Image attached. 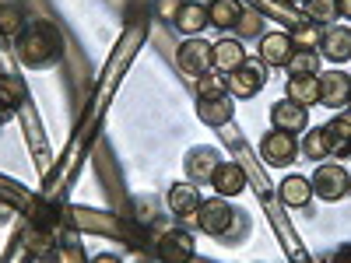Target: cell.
Returning <instances> with one entry per match:
<instances>
[{
	"mask_svg": "<svg viewBox=\"0 0 351 263\" xmlns=\"http://www.w3.org/2000/svg\"><path fill=\"white\" fill-rule=\"evenodd\" d=\"M56 56H60V39L53 28L43 21L25 25V32L18 36V60L25 67H49Z\"/></svg>",
	"mask_w": 351,
	"mask_h": 263,
	"instance_id": "6da1fadb",
	"label": "cell"
},
{
	"mask_svg": "<svg viewBox=\"0 0 351 263\" xmlns=\"http://www.w3.org/2000/svg\"><path fill=\"white\" fill-rule=\"evenodd\" d=\"M232 208H228V200L225 197H211V200H200V208H197V214H193V221H197V228L204 231V236H215V239H221L225 231L232 228Z\"/></svg>",
	"mask_w": 351,
	"mask_h": 263,
	"instance_id": "7a4b0ae2",
	"label": "cell"
},
{
	"mask_svg": "<svg viewBox=\"0 0 351 263\" xmlns=\"http://www.w3.org/2000/svg\"><path fill=\"white\" fill-rule=\"evenodd\" d=\"M348 179H351V172L337 162H324V165H316L313 172V197L319 200H341L348 193Z\"/></svg>",
	"mask_w": 351,
	"mask_h": 263,
	"instance_id": "3957f363",
	"label": "cell"
},
{
	"mask_svg": "<svg viewBox=\"0 0 351 263\" xmlns=\"http://www.w3.org/2000/svg\"><path fill=\"white\" fill-rule=\"evenodd\" d=\"M228 77V95L232 99H253L263 84H267V64L263 60H246L239 71L225 74Z\"/></svg>",
	"mask_w": 351,
	"mask_h": 263,
	"instance_id": "277c9868",
	"label": "cell"
},
{
	"mask_svg": "<svg viewBox=\"0 0 351 263\" xmlns=\"http://www.w3.org/2000/svg\"><path fill=\"white\" fill-rule=\"evenodd\" d=\"M260 155H263L267 165H288V162H295V155H299V140H295V134L271 130L267 137L260 140Z\"/></svg>",
	"mask_w": 351,
	"mask_h": 263,
	"instance_id": "5b68a950",
	"label": "cell"
},
{
	"mask_svg": "<svg viewBox=\"0 0 351 263\" xmlns=\"http://www.w3.org/2000/svg\"><path fill=\"white\" fill-rule=\"evenodd\" d=\"M176 64H180V71L200 77L204 71H211V42H204V39L190 36L180 49H176Z\"/></svg>",
	"mask_w": 351,
	"mask_h": 263,
	"instance_id": "8992f818",
	"label": "cell"
},
{
	"mask_svg": "<svg viewBox=\"0 0 351 263\" xmlns=\"http://www.w3.org/2000/svg\"><path fill=\"white\" fill-rule=\"evenodd\" d=\"M246 60H250V56H246L243 39L225 36V39H218V42L211 46V71H218V74H232V71H239Z\"/></svg>",
	"mask_w": 351,
	"mask_h": 263,
	"instance_id": "52a82bcc",
	"label": "cell"
},
{
	"mask_svg": "<svg viewBox=\"0 0 351 263\" xmlns=\"http://www.w3.org/2000/svg\"><path fill=\"white\" fill-rule=\"evenodd\" d=\"M193 253H197L193 236L183 231V228H172V231H165V236L158 239V260L162 263H190Z\"/></svg>",
	"mask_w": 351,
	"mask_h": 263,
	"instance_id": "ba28073f",
	"label": "cell"
},
{
	"mask_svg": "<svg viewBox=\"0 0 351 263\" xmlns=\"http://www.w3.org/2000/svg\"><path fill=\"white\" fill-rule=\"evenodd\" d=\"M271 127L285 130V134H302V130H309V109L281 99L271 105Z\"/></svg>",
	"mask_w": 351,
	"mask_h": 263,
	"instance_id": "9c48e42d",
	"label": "cell"
},
{
	"mask_svg": "<svg viewBox=\"0 0 351 263\" xmlns=\"http://www.w3.org/2000/svg\"><path fill=\"white\" fill-rule=\"evenodd\" d=\"M348 95H351V77L344 71L319 74V105H327V109H348Z\"/></svg>",
	"mask_w": 351,
	"mask_h": 263,
	"instance_id": "30bf717a",
	"label": "cell"
},
{
	"mask_svg": "<svg viewBox=\"0 0 351 263\" xmlns=\"http://www.w3.org/2000/svg\"><path fill=\"white\" fill-rule=\"evenodd\" d=\"M291 53H295V46H291L288 32H263L260 36V60L267 67H288Z\"/></svg>",
	"mask_w": 351,
	"mask_h": 263,
	"instance_id": "8fae6325",
	"label": "cell"
},
{
	"mask_svg": "<svg viewBox=\"0 0 351 263\" xmlns=\"http://www.w3.org/2000/svg\"><path fill=\"white\" fill-rule=\"evenodd\" d=\"M211 190L218 197H225V200L228 197H239L246 190V168L239 162H221L215 168V175H211Z\"/></svg>",
	"mask_w": 351,
	"mask_h": 263,
	"instance_id": "7c38bea8",
	"label": "cell"
},
{
	"mask_svg": "<svg viewBox=\"0 0 351 263\" xmlns=\"http://www.w3.org/2000/svg\"><path fill=\"white\" fill-rule=\"evenodd\" d=\"M319 56H327L330 64H344L351 60V28L348 25H334L319 39Z\"/></svg>",
	"mask_w": 351,
	"mask_h": 263,
	"instance_id": "4fadbf2b",
	"label": "cell"
},
{
	"mask_svg": "<svg viewBox=\"0 0 351 263\" xmlns=\"http://www.w3.org/2000/svg\"><path fill=\"white\" fill-rule=\"evenodd\" d=\"M221 165V155L215 148H193L186 155V175H190V183L200 186V183H211V175L215 168Z\"/></svg>",
	"mask_w": 351,
	"mask_h": 263,
	"instance_id": "5bb4252c",
	"label": "cell"
},
{
	"mask_svg": "<svg viewBox=\"0 0 351 263\" xmlns=\"http://www.w3.org/2000/svg\"><path fill=\"white\" fill-rule=\"evenodd\" d=\"M285 99L295 102V105H306V109L316 105L319 102V74H295V77H288Z\"/></svg>",
	"mask_w": 351,
	"mask_h": 263,
	"instance_id": "9a60e30c",
	"label": "cell"
},
{
	"mask_svg": "<svg viewBox=\"0 0 351 263\" xmlns=\"http://www.w3.org/2000/svg\"><path fill=\"white\" fill-rule=\"evenodd\" d=\"M278 197L285 208H309V200H313V183L306 179V175H285V179L278 183Z\"/></svg>",
	"mask_w": 351,
	"mask_h": 263,
	"instance_id": "2e32d148",
	"label": "cell"
},
{
	"mask_svg": "<svg viewBox=\"0 0 351 263\" xmlns=\"http://www.w3.org/2000/svg\"><path fill=\"white\" fill-rule=\"evenodd\" d=\"M172 25L180 28L186 39L190 36H200L204 25H208V4H200V0H183V8H180V14H176Z\"/></svg>",
	"mask_w": 351,
	"mask_h": 263,
	"instance_id": "e0dca14e",
	"label": "cell"
},
{
	"mask_svg": "<svg viewBox=\"0 0 351 263\" xmlns=\"http://www.w3.org/2000/svg\"><path fill=\"white\" fill-rule=\"evenodd\" d=\"M197 116L204 127H228L232 116H236V105H232V99H200L197 105Z\"/></svg>",
	"mask_w": 351,
	"mask_h": 263,
	"instance_id": "ac0fdd59",
	"label": "cell"
},
{
	"mask_svg": "<svg viewBox=\"0 0 351 263\" xmlns=\"http://www.w3.org/2000/svg\"><path fill=\"white\" fill-rule=\"evenodd\" d=\"M330 134V155L334 158H351V112H337L334 120L327 123Z\"/></svg>",
	"mask_w": 351,
	"mask_h": 263,
	"instance_id": "d6986e66",
	"label": "cell"
},
{
	"mask_svg": "<svg viewBox=\"0 0 351 263\" xmlns=\"http://www.w3.org/2000/svg\"><path fill=\"white\" fill-rule=\"evenodd\" d=\"M200 208V190L193 183H176L169 190V211L180 214V218H193Z\"/></svg>",
	"mask_w": 351,
	"mask_h": 263,
	"instance_id": "ffe728a7",
	"label": "cell"
},
{
	"mask_svg": "<svg viewBox=\"0 0 351 263\" xmlns=\"http://www.w3.org/2000/svg\"><path fill=\"white\" fill-rule=\"evenodd\" d=\"M243 11L246 8L239 4V0H208V25H215V28H236Z\"/></svg>",
	"mask_w": 351,
	"mask_h": 263,
	"instance_id": "44dd1931",
	"label": "cell"
},
{
	"mask_svg": "<svg viewBox=\"0 0 351 263\" xmlns=\"http://www.w3.org/2000/svg\"><path fill=\"white\" fill-rule=\"evenodd\" d=\"M25 11L18 0H0V36H8V39H18L25 32Z\"/></svg>",
	"mask_w": 351,
	"mask_h": 263,
	"instance_id": "7402d4cb",
	"label": "cell"
},
{
	"mask_svg": "<svg viewBox=\"0 0 351 263\" xmlns=\"http://www.w3.org/2000/svg\"><path fill=\"white\" fill-rule=\"evenodd\" d=\"M299 151H302L309 162H327V158H330V134H327V127H313V130L306 134V140L299 144Z\"/></svg>",
	"mask_w": 351,
	"mask_h": 263,
	"instance_id": "603a6c76",
	"label": "cell"
},
{
	"mask_svg": "<svg viewBox=\"0 0 351 263\" xmlns=\"http://www.w3.org/2000/svg\"><path fill=\"white\" fill-rule=\"evenodd\" d=\"M197 95L200 99H225L228 95V77L218 71H204L197 77Z\"/></svg>",
	"mask_w": 351,
	"mask_h": 263,
	"instance_id": "cb8c5ba5",
	"label": "cell"
},
{
	"mask_svg": "<svg viewBox=\"0 0 351 263\" xmlns=\"http://www.w3.org/2000/svg\"><path fill=\"white\" fill-rule=\"evenodd\" d=\"M319 64H324V56H319V49H295L288 60V74H319Z\"/></svg>",
	"mask_w": 351,
	"mask_h": 263,
	"instance_id": "d4e9b609",
	"label": "cell"
},
{
	"mask_svg": "<svg viewBox=\"0 0 351 263\" xmlns=\"http://www.w3.org/2000/svg\"><path fill=\"white\" fill-rule=\"evenodd\" d=\"M288 36H291V46H295V49H316L319 39H324V28L313 25V21H302V25L291 28Z\"/></svg>",
	"mask_w": 351,
	"mask_h": 263,
	"instance_id": "484cf974",
	"label": "cell"
},
{
	"mask_svg": "<svg viewBox=\"0 0 351 263\" xmlns=\"http://www.w3.org/2000/svg\"><path fill=\"white\" fill-rule=\"evenodd\" d=\"M306 18L319 28L327 21H337V0H306Z\"/></svg>",
	"mask_w": 351,
	"mask_h": 263,
	"instance_id": "4316f807",
	"label": "cell"
},
{
	"mask_svg": "<svg viewBox=\"0 0 351 263\" xmlns=\"http://www.w3.org/2000/svg\"><path fill=\"white\" fill-rule=\"evenodd\" d=\"M21 102H25V84L18 77H4V81H0V112L18 109Z\"/></svg>",
	"mask_w": 351,
	"mask_h": 263,
	"instance_id": "83f0119b",
	"label": "cell"
},
{
	"mask_svg": "<svg viewBox=\"0 0 351 263\" xmlns=\"http://www.w3.org/2000/svg\"><path fill=\"white\" fill-rule=\"evenodd\" d=\"M263 36V14L260 11H243L236 21V39H260Z\"/></svg>",
	"mask_w": 351,
	"mask_h": 263,
	"instance_id": "f1b7e54d",
	"label": "cell"
},
{
	"mask_svg": "<svg viewBox=\"0 0 351 263\" xmlns=\"http://www.w3.org/2000/svg\"><path fill=\"white\" fill-rule=\"evenodd\" d=\"M49 263H84V253H81V246L67 242V246H56V249H53Z\"/></svg>",
	"mask_w": 351,
	"mask_h": 263,
	"instance_id": "f546056e",
	"label": "cell"
},
{
	"mask_svg": "<svg viewBox=\"0 0 351 263\" xmlns=\"http://www.w3.org/2000/svg\"><path fill=\"white\" fill-rule=\"evenodd\" d=\"M180 8H183V0H158V4H155V11H158V18L162 21H176V14H180Z\"/></svg>",
	"mask_w": 351,
	"mask_h": 263,
	"instance_id": "4dcf8cb0",
	"label": "cell"
},
{
	"mask_svg": "<svg viewBox=\"0 0 351 263\" xmlns=\"http://www.w3.org/2000/svg\"><path fill=\"white\" fill-rule=\"evenodd\" d=\"M337 18L351 21V0H337Z\"/></svg>",
	"mask_w": 351,
	"mask_h": 263,
	"instance_id": "1f68e13d",
	"label": "cell"
},
{
	"mask_svg": "<svg viewBox=\"0 0 351 263\" xmlns=\"http://www.w3.org/2000/svg\"><path fill=\"white\" fill-rule=\"evenodd\" d=\"M92 263H123L116 253H99V256H92Z\"/></svg>",
	"mask_w": 351,
	"mask_h": 263,
	"instance_id": "d6a6232c",
	"label": "cell"
},
{
	"mask_svg": "<svg viewBox=\"0 0 351 263\" xmlns=\"http://www.w3.org/2000/svg\"><path fill=\"white\" fill-rule=\"evenodd\" d=\"M334 263H351V253H337V260Z\"/></svg>",
	"mask_w": 351,
	"mask_h": 263,
	"instance_id": "836d02e7",
	"label": "cell"
},
{
	"mask_svg": "<svg viewBox=\"0 0 351 263\" xmlns=\"http://www.w3.org/2000/svg\"><path fill=\"white\" fill-rule=\"evenodd\" d=\"M348 112H351V95H348Z\"/></svg>",
	"mask_w": 351,
	"mask_h": 263,
	"instance_id": "e575fe53",
	"label": "cell"
},
{
	"mask_svg": "<svg viewBox=\"0 0 351 263\" xmlns=\"http://www.w3.org/2000/svg\"><path fill=\"white\" fill-rule=\"evenodd\" d=\"M348 197H351V179H348Z\"/></svg>",
	"mask_w": 351,
	"mask_h": 263,
	"instance_id": "d590c367",
	"label": "cell"
},
{
	"mask_svg": "<svg viewBox=\"0 0 351 263\" xmlns=\"http://www.w3.org/2000/svg\"><path fill=\"white\" fill-rule=\"evenodd\" d=\"M302 4H306V0H302Z\"/></svg>",
	"mask_w": 351,
	"mask_h": 263,
	"instance_id": "8d00e7d4",
	"label": "cell"
}]
</instances>
